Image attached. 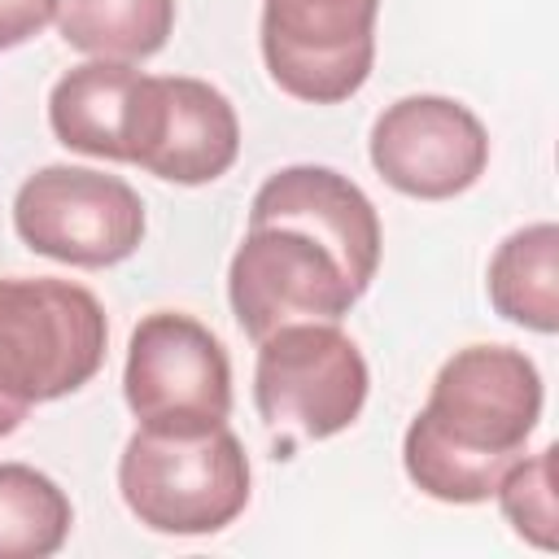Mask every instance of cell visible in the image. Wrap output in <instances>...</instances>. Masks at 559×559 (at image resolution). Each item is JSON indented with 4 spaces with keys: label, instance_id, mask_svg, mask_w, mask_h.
<instances>
[{
    "label": "cell",
    "instance_id": "cell-14",
    "mask_svg": "<svg viewBox=\"0 0 559 559\" xmlns=\"http://www.w3.org/2000/svg\"><path fill=\"white\" fill-rule=\"evenodd\" d=\"M57 31L100 61H144L175 31V0H57Z\"/></svg>",
    "mask_w": 559,
    "mask_h": 559
},
{
    "label": "cell",
    "instance_id": "cell-16",
    "mask_svg": "<svg viewBox=\"0 0 559 559\" xmlns=\"http://www.w3.org/2000/svg\"><path fill=\"white\" fill-rule=\"evenodd\" d=\"M493 498L524 542L555 550V445H542L537 454H520L498 480Z\"/></svg>",
    "mask_w": 559,
    "mask_h": 559
},
{
    "label": "cell",
    "instance_id": "cell-10",
    "mask_svg": "<svg viewBox=\"0 0 559 559\" xmlns=\"http://www.w3.org/2000/svg\"><path fill=\"white\" fill-rule=\"evenodd\" d=\"M371 166L380 179L419 201L467 192L489 166L485 122L450 96H402L371 127Z\"/></svg>",
    "mask_w": 559,
    "mask_h": 559
},
{
    "label": "cell",
    "instance_id": "cell-9",
    "mask_svg": "<svg viewBox=\"0 0 559 559\" xmlns=\"http://www.w3.org/2000/svg\"><path fill=\"white\" fill-rule=\"evenodd\" d=\"M380 0H262V61L306 105L349 100L376 61Z\"/></svg>",
    "mask_w": 559,
    "mask_h": 559
},
{
    "label": "cell",
    "instance_id": "cell-11",
    "mask_svg": "<svg viewBox=\"0 0 559 559\" xmlns=\"http://www.w3.org/2000/svg\"><path fill=\"white\" fill-rule=\"evenodd\" d=\"M249 223H297L328 240L354 284L367 293L380 271V218L367 192L332 166H284L249 205Z\"/></svg>",
    "mask_w": 559,
    "mask_h": 559
},
{
    "label": "cell",
    "instance_id": "cell-13",
    "mask_svg": "<svg viewBox=\"0 0 559 559\" xmlns=\"http://www.w3.org/2000/svg\"><path fill=\"white\" fill-rule=\"evenodd\" d=\"M485 288L507 323L550 336L559 328V227L528 223L511 231L489 258Z\"/></svg>",
    "mask_w": 559,
    "mask_h": 559
},
{
    "label": "cell",
    "instance_id": "cell-12",
    "mask_svg": "<svg viewBox=\"0 0 559 559\" xmlns=\"http://www.w3.org/2000/svg\"><path fill=\"white\" fill-rule=\"evenodd\" d=\"M140 70L131 61H83L52 83L48 127L52 135L87 157L122 162V122Z\"/></svg>",
    "mask_w": 559,
    "mask_h": 559
},
{
    "label": "cell",
    "instance_id": "cell-7",
    "mask_svg": "<svg viewBox=\"0 0 559 559\" xmlns=\"http://www.w3.org/2000/svg\"><path fill=\"white\" fill-rule=\"evenodd\" d=\"M13 227L26 249L66 266H114L144 240L140 192L92 166H44L13 197Z\"/></svg>",
    "mask_w": 559,
    "mask_h": 559
},
{
    "label": "cell",
    "instance_id": "cell-17",
    "mask_svg": "<svg viewBox=\"0 0 559 559\" xmlns=\"http://www.w3.org/2000/svg\"><path fill=\"white\" fill-rule=\"evenodd\" d=\"M57 17V0H0V52L35 39Z\"/></svg>",
    "mask_w": 559,
    "mask_h": 559
},
{
    "label": "cell",
    "instance_id": "cell-15",
    "mask_svg": "<svg viewBox=\"0 0 559 559\" xmlns=\"http://www.w3.org/2000/svg\"><path fill=\"white\" fill-rule=\"evenodd\" d=\"M74 507L31 463H0V559H48L66 546Z\"/></svg>",
    "mask_w": 559,
    "mask_h": 559
},
{
    "label": "cell",
    "instance_id": "cell-6",
    "mask_svg": "<svg viewBox=\"0 0 559 559\" xmlns=\"http://www.w3.org/2000/svg\"><path fill=\"white\" fill-rule=\"evenodd\" d=\"M367 389V358L336 323H284L258 341L253 402L271 428H293L306 441L336 437L358 419Z\"/></svg>",
    "mask_w": 559,
    "mask_h": 559
},
{
    "label": "cell",
    "instance_id": "cell-3",
    "mask_svg": "<svg viewBox=\"0 0 559 559\" xmlns=\"http://www.w3.org/2000/svg\"><path fill=\"white\" fill-rule=\"evenodd\" d=\"M118 489L144 528L205 537L249 507V459L227 424L192 437L140 428L118 459Z\"/></svg>",
    "mask_w": 559,
    "mask_h": 559
},
{
    "label": "cell",
    "instance_id": "cell-4",
    "mask_svg": "<svg viewBox=\"0 0 559 559\" xmlns=\"http://www.w3.org/2000/svg\"><path fill=\"white\" fill-rule=\"evenodd\" d=\"M122 393L140 428L192 437L231 415V362L223 341L192 314L153 310L127 345Z\"/></svg>",
    "mask_w": 559,
    "mask_h": 559
},
{
    "label": "cell",
    "instance_id": "cell-2",
    "mask_svg": "<svg viewBox=\"0 0 559 559\" xmlns=\"http://www.w3.org/2000/svg\"><path fill=\"white\" fill-rule=\"evenodd\" d=\"M109 323L100 301L70 280H0V437L31 406L79 393L105 362Z\"/></svg>",
    "mask_w": 559,
    "mask_h": 559
},
{
    "label": "cell",
    "instance_id": "cell-8",
    "mask_svg": "<svg viewBox=\"0 0 559 559\" xmlns=\"http://www.w3.org/2000/svg\"><path fill=\"white\" fill-rule=\"evenodd\" d=\"M240 153V118L205 79L140 74L122 122V162L166 183H214Z\"/></svg>",
    "mask_w": 559,
    "mask_h": 559
},
{
    "label": "cell",
    "instance_id": "cell-5",
    "mask_svg": "<svg viewBox=\"0 0 559 559\" xmlns=\"http://www.w3.org/2000/svg\"><path fill=\"white\" fill-rule=\"evenodd\" d=\"M231 314L249 341L284 323H336L354 310L362 288L328 240L297 223H249L227 266Z\"/></svg>",
    "mask_w": 559,
    "mask_h": 559
},
{
    "label": "cell",
    "instance_id": "cell-1",
    "mask_svg": "<svg viewBox=\"0 0 559 559\" xmlns=\"http://www.w3.org/2000/svg\"><path fill=\"white\" fill-rule=\"evenodd\" d=\"M542 419V376L511 345H467L441 362L424 411L402 437L411 485L437 502L493 498Z\"/></svg>",
    "mask_w": 559,
    "mask_h": 559
}]
</instances>
